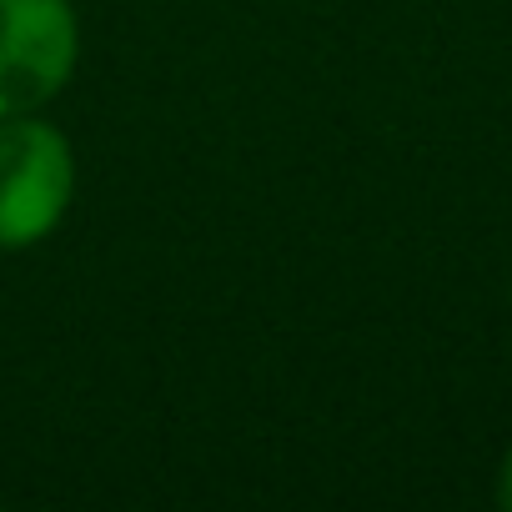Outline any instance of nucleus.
<instances>
[{"label": "nucleus", "instance_id": "obj_3", "mask_svg": "<svg viewBox=\"0 0 512 512\" xmlns=\"http://www.w3.org/2000/svg\"><path fill=\"white\" fill-rule=\"evenodd\" d=\"M492 492H497V507L512 512V447H507L502 462H497V482H492Z\"/></svg>", "mask_w": 512, "mask_h": 512}, {"label": "nucleus", "instance_id": "obj_2", "mask_svg": "<svg viewBox=\"0 0 512 512\" xmlns=\"http://www.w3.org/2000/svg\"><path fill=\"white\" fill-rule=\"evenodd\" d=\"M81 66L76 0H0V116L61 101Z\"/></svg>", "mask_w": 512, "mask_h": 512}, {"label": "nucleus", "instance_id": "obj_4", "mask_svg": "<svg viewBox=\"0 0 512 512\" xmlns=\"http://www.w3.org/2000/svg\"><path fill=\"white\" fill-rule=\"evenodd\" d=\"M507 307H512V272H507Z\"/></svg>", "mask_w": 512, "mask_h": 512}, {"label": "nucleus", "instance_id": "obj_1", "mask_svg": "<svg viewBox=\"0 0 512 512\" xmlns=\"http://www.w3.org/2000/svg\"><path fill=\"white\" fill-rule=\"evenodd\" d=\"M76 146L71 136L31 116H0V251H31L61 231L76 206Z\"/></svg>", "mask_w": 512, "mask_h": 512}]
</instances>
